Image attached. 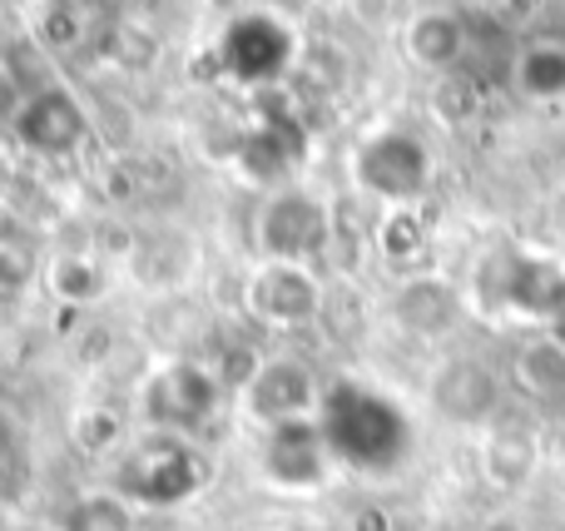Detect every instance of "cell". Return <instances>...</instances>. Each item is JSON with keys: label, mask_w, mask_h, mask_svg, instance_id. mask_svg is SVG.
Listing matches in <instances>:
<instances>
[{"label": "cell", "mask_w": 565, "mask_h": 531, "mask_svg": "<svg viewBox=\"0 0 565 531\" xmlns=\"http://www.w3.org/2000/svg\"><path fill=\"white\" fill-rule=\"evenodd\" d=\"M318 427L328 437V453L362 467V472H382L407 453V417L397 413V403H387V397L367 393L358 383H342L322 397Z\"/></svg>", "instance_id": "cell-1"}, {"label": "cell", "mask_w": 565, "mask_h": 531, "mask_svg": "<svg viewBox=\"0 0 565 531\" xmlns=\"http://www.w3.org/2000/svg\"><path fill=\"white\" fill-rule=\"evenodd\" d=\"M209 482V463L189 437L149 433L125 453L115 472V492L139 507H179Z\"/></svg>", "instance_id": "cell-2"}, {"label": "cell", "mask_w": 565, "mask_h": 531, "mask_svg": "<svg viewBox=\"0 0 565 531\" xmlns=\"http://www.w3.org/2000/svg\"><path fill=\"white\" fill-rule=\"evenodd\" d=\"M352 174L372 199L392 209H412L431 189V149L412 129H377L358 145Z\"/></svg>", "instance_id": "cell-3"}, {"label": "cell", "mask_w": 565, "mask_h": 531, "mask_svg": "<svg viewBox=\"0 0 565 531\" xmlns=\"http://www.w3.org/2000/svg\"><path fill=\"white\" fill-rule=\"evenodd\" d=\"M218 393H224V387H218L214 368L169 363L139 387V413H145V423L154 427V433L184 437V433H194V427H204L209 417H214Z\"/></svg>", "instance_id": "cell-4"}, {"label": "cell", "mask_w": 565, "mask_h": 531, "mask_svg": "<svg viewBox=\"0 0 565 531\" xmlns=\"http://www.w3.org/2000/svg\"><path fill=\"white\" fill-rule=\"evenodd\" d=\"M328 209H322V199L302 194V189H282L258 214V248L268 254V264H308L312 254L328 248Z\"/></svg>", "instance_id": "cell-5"}, {"label": "cell", "mask_w": 565, "mask_h": 531, "mask_svg": "<svg viewBox=\"0 0 565 531\" xmlns=\"http://www.w3.org/2000/svg\"><path fill=\"white\" fill-rule=\"evenodd\" d=\"M10 129L15 139L30 149V155H45V159H60V155H75L89 135V115L70 89L50 85V89H35L15 105L10 115Z\"/></svg>", "instance_id": "cell-6"}, {"label": "cell", "mask_w": 565, "mask_h": 531, "mask_svg": "<svg viewBox=\"0 0 565 531\" xmlns=\"http://www.w3.org/2000/svg\"><path fill=\"white\" fill-rule=\"evenodd\" d=\"M292 65V35L288 25L268 15H244L218 40V70L234 75L238 85H268Z\"/></svg>", "instance_id": "cell-7"}, {"label": "cell", "mask_w": 565, "mask_h": 531, "mask_svg": "<svg viewBox=\"0 0 565 531\" xmlns=\"http://www.w3.org/2000/svg\"><path fill=\"white\" fill-rule=\"evenodd\" d=\"M318 403H322L318 378H312V368L298 363V358H264L254 383L244 387L248 417H258L264 427L302 423V417L318 413Z\"/></svg>", "instance_id": "cell-8"}, {"label": "cell", "mask_w": 565, "mask_h": 531, "mask_svg": "<svg viewBox=\"0 0 565 531\" xmlns=\"http://www.w3.org/2000/svg\"><path fill=\"white\" fill-rule=\"evenodd\" d=\"M248 314L274 328H302L322 314V284L308 264H264L248 278Z\"/></svg>", "instance_id": "cell-9"}, {"label": "cell", "mask_w": 565, "mask_h": 531, "mask_svg": "<svg viewBox=\"0 0 565 531\" xmlns=\"http://www.w3.org/2000/svg\"><path fill=\"white\" fill-rule=\"evenodd\" d=\"M328 437H322L318 417H302V423H282L268 427L264 437V472L268 482L288 487V492H312L328 477Z\"/></svg>", "instance_id": "cell-10"}, {"label": "cell", "mask_w": 565, "mask_h": 531, "mask_svg": "<svg viewBox=\"0 0 565 531\" xmlns=\"http://www.w3.org/2000/svg\"><path fill=\"white\" fill-rule=\"evenodd\" d=\"M427 397L447 423H461V427H477L497 413V397H501V383L481 358H447V363L431 373L427 383Z\"/></svg>", "instance_id": "cell-11"}, {"label": "cell", "mask_w": 565, "mask_h": 531, "mask_svg": "<svg viewBox=\"0 0 565 531\" xmlns=\"http://www.w3.org/2000/svg\"><path fill=\"white\" fill-rule=\"evenodd\" d=\"M392 318H397L402 333L412 338H447L461 318V298L447 278H407V284L392 294Z\"/></svg>", "instance_id": "cell-12"}, {"label": "cell", "mask_w": 565, "mask_h": 531, "mask_svg": "<svg viewBox=\"0 0 565 531\" xmlns=\"http://www.w3.org/2000/svg\"><path fill=\"white\" fill-rule=\"evenodd\" d=\"M467 50V25L457 10H422L407 25V55L422 70H451Z\"/></svg>", "instance_id": "cell-13"}, {"label": "cell", "mask_w": 565, "mask_h": 531, "mask_svg": "<svg viewBox=\"0 0 565 531\" xmlns=\"http://www.w3.org/2000/svg\"><path fill=\"white\" fill-rule=\"evenodd\" d=\"M511 79L526 99H565V40L541 35L516 50Z\"/></svg>", "instance_id": "cell-14"}, {"label": "cell", "mask_w": 565, "mask_h": 531, "mask_svg": "<svg viewBox=\"0 0 565 531\" xmlns=\"http://www.w3.org/2000/svg\"><path fill=\"white\" fill-rule=\"evenodd\" d=\"M516 383L526 397H561L565 393V348L556 338H536L516 353Z\"/></svg>", "instance_id": "cell-15"}, {"label": "cell", "mask_w": 565, "mask_h": 531, "mask_svg": "<svg viewBox=\"0 0 565 531\" xmlns=\"http://www.w3.org/2000/svg\"><path fill=\"white\" fill-rule=\"evenodd\" d=\"M531 472H536V443H531L526 433H497L487 447V477L497 487H507V492H516V487L531 482Z\"/></svg>", "instance_id": "cell-16"}, {"label": "cell", "mask_w": 565, "mask_h": 531, "mask_svg": "<svg viewBox=\"0 0 565 531\" xmlns=\"http://www.w3.org/2000/svg\"><path fill=\"white\" fill-rule=\"evenodd\" d=\"M238 164L248 179H278L292 169V145L282 139V125H258L254 135L238 145Z\"/></svg>", "instance_id": "cell-17"}, {"label": "cell", "mask_w": 565, "mask_h": 531, "mask_svg": "<svg viewBox=\"0 0 565 531\" xmlns=\"http://www.w3.org/2000/svg\"><path fill=\"white\" fill-rule=\"evenodd\" d=\"M65 531H135V512L119 492H89L70 507Z\"/></svg>", "instance_id": "cell-18"}, {"label": "cell", "mask_w": 565, "mask_h": 531, "mask_svg": "<svg viewBox=\"0 0 565 531\" xmlns=\"http://www.w3.org/2000/svg\"><path fill=\"white\" fill-rule=\"evenodd\" d=\"M50 288H55L65 304H95V298L105 294V274H99L85 254H65L50 268Z\"/></svg>", "instance_id": "cell-19"}, {"label": "cell", "mask_w": 565, "mask_h": 531, "mask_svg": "<svg viewBox=\"0 0 565 531\" xmlns=\"http://www.w3.org/2000/svg\"><path fill=\"white\" fill-rule=\"evenodd\" d=\"M79 35H85V10H79L75 0H50L35 25L40 50H75Z\"/></svg>", "instance_id": "cell-20"}, {"label": "cell", "mask_w": 565, "mask_h": 531, "mask_svg": "<svg viewBox=\"0 0 565 531\" xmlns=\"http://www.w3.org/2000/svg\"><path fill=\"white\" fill-rule=\"evenodd\" d=\"M105 55L115 60V65H125V70H145V65H154L159 40L149 35V30L129 25V20H115V25L105 30Z\"/></svg>", "instance_id": "cell-21"}, {"label": "cell", "mask_w": 565, "mask_h": 531, "mask_svg": "<svg viewBox=\"0 0 565 531\" xmlns=\"http://www.w3.org/2000/svg\"><path fill=\"white\" fill-rule=\"evenodd\" d=\"M35 274H40V258H35V248H30V238L0 234V298L25 294V288L35 284Z\"/></svg>", "instance_id": "cell-22"}, {"label": "cell", "mask_w": 565, "mask_h": 531, "mask_svg": "<svg viewBox=\"0 0 565 531\" xmlns=\"http://www.w3.org/2000/svg\"><path fill=\"white\" fill-rule=\"evenodd\" d=\"M115 437H119V417L109 407H89V413L75 417V443L85 453H105V447H115Z\"/></svg>", "instance_id": "cell-23"}, {"label": "cell", "mask_w": 565, "mask_h": 531, "mask_svg": "<svg viewBox=\"0 0 565 531\" xmlns=\"http://www.w3.org/2000/svg\"><path fill=\"white\" fill-rule=\"evenodd\" d=\"M258 368H264V358L254 353V348L248 343H238V348H224V358H218V387H238V393H244L248 383H254V373Z\"/></svg>", "instance_id": "cell-24"}, {"label": "cell", "mask_w": 565, "mask_h": 531, "mask_svg": "<svg viewBox=\"0 0 565 531\" xmlns=\"http://www.w3.org/2000/svg\"><path fill=\"white\" fill-rule=\"evenodd\" d=\"M382 248H387L392 258L417 254V248H422V224L412 219V209H392L387 229H382Z\"/></svg>", "instance_id": "cell-25"}, {"label": "cell", "mask_w": 565, "mask_h": 531, "mask_svg": "<svg viewBox=\"0 0 565 531\" xmlns=\"http://www.w3.org/2000/svg\"><path fill=\"white\" fill-rule=\"evenodd\" d=\"M15 477H20V437H15V427L0 417V497L15 487Z\"/></svg>", "instance_id": "cell-26"}, {"label": "cell", "mask_w": 565, "mask_h": 531, "mask_svg": "<svg viewBox=\"0 0 565 531\" xmlns=\"http://www.w3.org/2000/svg\"><path fill=\"white\" fill-rule=\"evenodd\" d=\"M358 531H387V517H382V512H362L358 517Z\"/></svg>", "instance_id": "cell-27"}]
</instances>
